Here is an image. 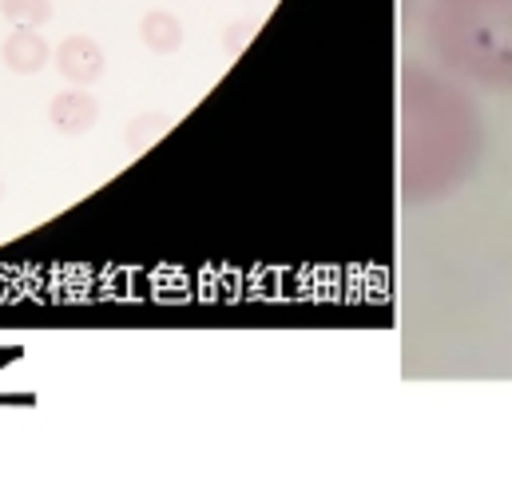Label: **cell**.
Listing matches in <instances>:
<instances>
[{
    "instance_id": "1",
    "label": "cell",
    "mask_w": 512,
    "mask_h": 496,
    "mask_svg": "<svg viewBox=\"0 0 512 496\" xmlns=\"http://www.w3.org/2000/svg\"><path fill=\"white\" fill-rule=\"evenodd\" d=\"M485 147L477 108L449 80L409 68L401 76V195L409 203L449 199Z\"/></svg>"
},
{
    "instance_id": "2",
    "label": "cell",
    "mask_w": 512,
    "mask_h": 496,
    "mask_svg": "<svg viewBox=\"0 0 512 496\" xmlns=\"http://www.w3.org/2000/svg\"><path fill=\"white\" fill-rule=\"evenodd\" d=\"M425 36L449 72L512 92V0H433Z\"/></svg>"
},
{
    "instance_id": "3",
    "label": "cell",
    "mask_w": 512,
    "mask_h": 496,
    "mask_svg": "<svg viewBox=\"0 0 512 496\" xmlns=\"http://www.w3.org/2000/svg\"><path fill=\"white\" fill-rule=\"evenodd\" d=\"M104 68H108L104 48L92 36H68V40H60V48H56V72L72 88H92L104 76Z\"/></svg>"
},
{
    "instance_id": "4",
    "label": "cell",
    "mask_w": 512,
    "mask_h": 496,
    "mask_svg": "<svg viewBox=\"0 0 512 496\" xmlns=\"http://www.w3.org/2000/svg\"><path fill=\"white\" fill-rule=\"evenodd\" d=\"M0 60L16 76H36L48 68L52 44L40 36V28H12V36H4V44H0Z\"/></svg>"
},
{
    "instance_id": "5",
    "label": "cell",
    "mask_w": 512,
    "mask_h": 496,
    "mask_svg": "<svg viewBox=\"0 0 512 496\" xmlns=\"http://www.w3.org/2000/svg\"><path fill=\"white\" fill-rule=\"evenodd\" d=\"M100 120V104L88 88H72V92H60L52 104H48V124L56 127L60 135H84L92 131Z\"/></svg>"
},
{
    "instance_id": "6",
    "label": "cell",
    "mask_w": 512,
    "mask_h": 496,
    "mask_svg": "<svg viewBox=\"0 0 512 496\" xmlns=\"http://www.w3.org/2000/svg\"><path fill=\"white\" fill-rule=\"evenodd\" d=\"M139 40L155 52V56H171L183 48V20L167 8H151L143 20H139Z\"/></svg>"
},
{
    "instance_id": "7",
    "label": "cell",
    "mask_w": 512,
    "mask_h": 496,
    "mask_svg": "<svg viewBox=\"0 0 512 496\" xmlns=\"http://www.w3.org/2000/svg\"><path fill=\"white\" fill-rule=\"evenodd\" d=\"M171 127V116H163V112H147V116H139V120H131L128 135H124V143H128L131 155H143L163 131Z\"/></svg>"
},
{
    "instance_id": "8",
    "label": "cell",
    "mask_w": 512,
    "mask_h": 496,
    "mask_svg": "<svg viewBox=\"0 0 512 496\" xmlns=\"http://www.w3.org/2000/svg\"><path fill=\"white\" fill-rule=\"evenodd\" d=\"M0 12L16 28H40L52 20V0H0Z\"/></svg>"
},
{
    "instance_id": "9",
    "label": "cell",
    "mask_w": 512,
    "mask_h": 496,
    "mask_svg": "<svg viewBox=\"0 0 512 496\" xmlns=\"http://www.w3.org/2000/svg\"><path fill=\"white\" fill-rule=\"evenodd\" d=\"M258 28H262L258 20H235V24L223 32V52H227V56H239V52H243V48L255 40Z\"/></svg>"
},
{
    "instance_id": "10",
    "label": "cell",
    "mask_w": 512,
    "mask_h": 496,
    "mask_svg": "<svg viewBox=\"0 0 512 496\" xmlns=\"http://www.w3.org/2000/svg\"><path fill=\"white\" fill-rule=\"evenodd\" d=\"M0 199H4V183H0Z\"/></svg>"
}]
</instances>
